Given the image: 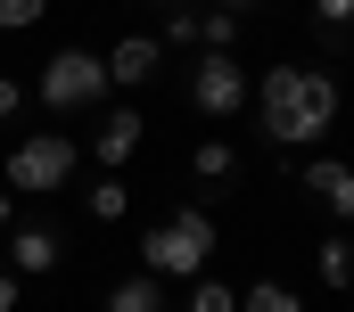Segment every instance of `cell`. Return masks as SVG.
<instances>
[{"label":"cell","mask_w":354,"mask_h":312,"mask_svg":"<svg viewBox=\"0 0 354 312\" xmlns=\"http://www.w3.org/2000/svg\"><path fill=\"white\" fill-rule=\"evenodd\" d=\"M248 107L272 148H305L338 124V82L322 66H264V82H248Z\"/></svg>","instance_id":"obj_1"},{"label":"cell","mask_w":354,"mask_h":312,"mask_svg":"<svg viewBox=\"0 0 354 312\" xmlns=\"http://www.w3.org/2000/svg\"><path fill=\"white\" fill-rule=\"evenodd\" d=\"M206 255H214V222H206L198 206H174L157 231L140 238V263H149L157 280H165V271H189V280H198V263H206Z\"/></svg>","instance_id":"obj_2"},{"label":"cell","mask_w":354,"mask_h":312,"mask_svg":"<svg viewBox=\"0 0 354 312\" xmlns=\"http://www.w3.org/2000/svg\"><path fill=\"white\" fill-rule=\"evenodd\" d=\"M107 99V58L99 50H58L50 66H41V107H58V115H83Z\"/></svg>","instance_id":"obj_3"},{"label":"cell","mask_w":354,"mask_h":312,"mask_svg":"<svg viewBox=\"0 0 354 312\" xmlns=\"http://www.w3.org/2000/svg\"><path fill=\"white\" fill-rule=\"evenodd\" d=\"M75 164H83V148H75L66 132H33V140H17V148H8V181H17V189H33V197H50V189H66V181H75Z\"/></svg>","instance_id":"obj_4"},{"label":"cell","mask_w":354,"mask_h":312,"mask_svg":"<svg viewBox=\"0 0 354 312\" xmlns=\"http://www.w3.org/2000/svg\"><path fill=\"white\" fill-rule=\"evenodd\" d=\"M189 99H198L206 115H239V107H248V66H239L231 50H206L198 75H189Z\"/></svg>","instance_id":"obj_5"},{"label":"cell","mask_w":354,"mask_h":312,"mask_svg":"<svg viewBox=\"0 0 354 312\" xmlns=\"http://www.w3.org/2000/svg\"><path fill=\"white\" fill-rule=\"evenodd\" d=\"M157 66H165V41H149V33H132V41H115V50H107V82H124V90H132V82H149Z\"/></svg>","instance_id":"obj_6"},{"label":"cell","mask_w":354,"mask_h":312,"mask_svg":"<svg viewBox=\"0 0 354 312\" xmlns=\"http://www.w3.org/2000/svg\"><path fill=\"white\" fill-rule=\"evenodd\" d=\"M8 271H25V280H41V271H58V231H41V222H25V231H8Z\"/></svg>","instance_id":"obj_7"},{"label":"cell","mask_w":354,"mask_h":312,"mask_svg":"<svg viewBox=\"0 0 354 312\" xmlns=\"http://www.w3.org/2000/svg\"><path fill=\"white\" fill-rule=\"evenodd\" d=\"M297 181H305L313 197H330V214H346V222H354V164H338V156H322V164H305Z\"/></svg>","instance_id":"obj_8"},{"label":"cell","mask_w":354,"mask_h":312,"mask_svg":"<svg viewBox=\"0 0 354 312\" xmlns=\"http://www.w3.org/2000/svg\"><path fill=\"white\" fill-rule=\"evenodd\" d=\"M132 148H140V115H132V107H115V115L99 124V164H107V173H124Z\"/></svg>","instance_id":"obj_9"},{"label":"cell","mask_w":354,"mask_h":312,"mask_svg":"<svg viewBox=\"0 0 354 312\" xmlns=\"http://www.w3.org/2000/svg\"><path fill=\"white\" fill-rule=\"evenodd\" d=\"M107 312H165L157 271H149V280H124V288H107Z\"/></svg>","instance_id":"obj_10"},{"label":"cell","mask_w":354,"mask_h":312,"mask_svg":"<svg viewBox=\"0 0 354 312\" xmlns=\"http://www.w3.org/2000/svg\"><path fill=\"white\" fill-rule=\"evenodd\" d=\"M313 271H322L330 288H354V238H322V255H313Z\"/></svg>","instance_id":"obj_11"},{"label":"cell","mask_w":354,"mask_h":312,"mask_svg":"<svg viewBox=\"0 0 354 312\" xmlns=\"http://www.w3.org/2000/svg\"><path fill=\"white\" fill-rule=\"evenodd\" d=\"M189 164H198V181H206V189H223V181H231V164H239V156L223 148V140H198V156H189Z\"/></svg>","instance_id":"obj_12"},{"label":"cell","mask_w":354,"mask_h":312,"mask_svg":"<svg viewBox=\"0 0 354 312\" xmlns=\"http://www.w3.org/2000/svg\"><path fill=\"white\" fill-rule=\"evenodd\" d=\"M239 312H305V304H297V296H288L280 280H256V288L239 296Z\"/></svg>","instance_id":"obj_13"},{"label":"cell","mask_w":354,"mask_h":312,"mask_svg":"<svg viewBox=\"0 0 354 312\" xmlns=\"http://www.w3.org/2000/svg\"><path fill=\"white\" fill-rule=\"evenodd\" d=\"M91 214H99V222H124V214H132V189H124V181H91Z\"/></svg>","instance_id":"obj_14"},{"label":"cell","mask_w":354,"mask_h":312,"mask_svg":"<svg viewBox=\"0 0 354 312\" xmlns=\"http://www.w3.org/2000/svg\"><path fill=\"white\" fill-rule=\"evenodd\" d=\"M198 41H206V50H231V41H239V17H231V8H206V17H198Z\"/></svg>","instance_id":"obj_15"},{"label":"cell","mask_w":354,"mask_h":312,"mask_svg":"<svg viewBox=\"0 0 354 312\" xmlns=\"http://www.w3.org/2000/svg\"><path fill=\"white\" fill-rule=\"evenodd\" d=\"M181 312H239V296H231L223 280H198V288H189V304H181Z\"/></svg>","instance_id":"obj_16"},{"label":"cell","mask_w":354,"mask_h":312,"mask_svg":"<svg viewBox=\"0 0 354 312\" xmlns=\"http://www.w3.org/2000/svg\"><path fill=\"white\" fill-rule=\"evenodd\" d=\"M313 25L322 33H354V0H313Z\"/></svg>","instance_id":"obj_17"},{"label":"cell","mask_w":354,"mask_h":312,"mask_svg":"<svg viewBox=\"0 0 354 312\" xmlns=\"http://www.w3.org/2000/svg\"><path fill=\"white\" fill-rule=\"evenodd\" d=\"M189 41H198V8H174L165 17V50H189Z\"/></svg>","instance_id":"obj_18"},{"label":"cell","mask_w":354,"mask_h":312,"mask_svg":"<svg viewBox=\"0 0 354 312\" xmlns=\"http://www.w3.org/2000/svg\"><path fill=\"white\" fill-rule=\"evenodd\" d=\"M41 8H50V0H0V25H8V33H17V25H41Z\"/></svg>","instance_id":"obj_19"},{"label":"cell","mask_w":354,"mask_h":312,"mask_svg":"<svg viewBox=\"0 0 354 312\" xmlns=\"http://www.w3.org/2000/svg\"><path fill=\"white\" fill-rule=\"evenodd\" d=\"M17 99H25V90H17V82L0 75V124H8V115H17Z\"/></svg>","instance_id":"obj_20"},{"label":"cell","mask_w":354,"mask_h":312,"mask_svg":"<svg viewBox=\"0 0 354 312\" xmlns=\"http://www.w3.org/2000/svg\"><path fill=\"white\" fill-rule=\"evenodd\" d=\"M0 312H17V271H0Z\"/></svg>","instance_id":"obj_21"},{"label":"cell","mask_w":354,"mask_h":312,"mask_svg":"<svg viewBox=\"0 0 354 312\" xmlns=\"http://www.w3.org/2000/svg\"><path fill=\"white\" fill-rule=\"evenodd\" d=\"M8 222H17V197H8V189H0V231H8Z\"/></svg>","instance_id":"obj_22"},{"label":"cell","mask_w":354,"mask_h":312,"mask_svg":"<svg viewBox=\"0 0 354 312\" xmlns=\"http://www.w3.org/2000/svg\"><path fill=\"white\" fill-rule=\"evenodd\" d=\"M206 8H231V17H239V8H264V0H206Z\"/></svg>","instance_id":"obj_23"},{"label":"cell","mask_w":354,"mask_h":312,"mask_svg":"<svg viewBox=\"0 0 354 312\" xmlns=\"http://www.w3.org/2000/svg\"><path fill=\"white\" fill-rule=\"evenodd\" d=\"M149 8H157V17H174V8H189V0H149Z\"/></svg>","instance_id":"obj_24"}]
</instances>
